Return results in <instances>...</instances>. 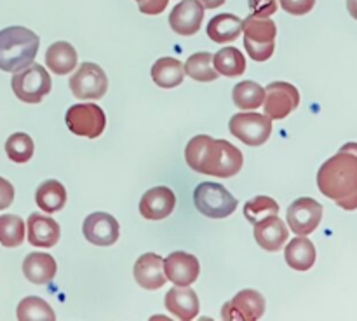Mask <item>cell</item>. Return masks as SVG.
I'll return each mask as SVG.
<instances>
[{"mask_svg": "<svg viewBox=\"0 0 357 321\" xmlns=\"http://www.w3.org/2000/svg\"><path fill=\"white\" fill-rule=\"evenodd\" d=\"M321 194L347 211L357 209V143H345L317 171Z\"/></svg>", "mask_w": 357, "mask_h": 321, "instance_id": "cell-1", "label": "cell"}, {"mask_svg": "<svg viewBox=\"0 0 357 321\" xmlns=\"http://www.w3.org/2000/svg\"><path fill=\"white\" fill-rule=\"evenodd\" d=\"M185 159L190 170L218 178H230L244 164L243 152L227 140H215L208 135H197L187 143Z\"/></svg>", "mask_w": 357, "mask_h": 321, "instance_id": "cell-2", "label": "cell"}, {"mask_svg": "<svg viewBox=\"0 0 357 321\" xmlns=\"http://www.w3.org/2000/svg\"><path fill=\"white\" fill-rule=\"evenodd\" d=\"M40 47L37 33L24 27L0 30V70L16 73L31 65Z\"/></svg>", "mask_w": 357, "mask_h": 321, "instance_id": "cell-3", "label": "cell"}, {"mask_svg": "<svg viewBox=\"0 0 357 321\" xmlns=\"http://www.w3.org/2000/svg\"><path fill=\"white\" fill-rule=\"evenodd\" d=\"M244 31V47L248 54L255 61H267L272 58L275 51V35L278 27L271 17L261 16H248L243 20Z\"/></svg>", "mask_w": 357, "mask_h": 321, "instance_id": "cell-4", "label": "cell"}, {"mask_svg": "<svg viewBox=\"0 0 357 321\" xmlns=\"http://www.w3.org/2000/svg\"><path fill=\"white\" fill-rule=\"evenodd\" d=\"M195 208L209 218H227L237 209V197H234L222 184L204 181L194 191Z\"/></svg>", "mask_w": 357, "mask_h": 321, "instance_id": "cell-5", "label": "cell"}, {"mask_svg": "<svg viewBox=\"0 0 357 321\" xmlns=\"http://www.w3.org/2000/svg\"><path fill=\"white\" fill-rule=\"evenodd\" d=\"M10 86H13L17 100L24 101V103H40L51 93L52 84L47 70L38 63H31L14 73Z\"/></svg>", "mask_w": 357, "mask_h": 321, "instance_id": "cell-6", "label": "cell"}, {"mask_svg": "<svg viewBox=\"0 0 357 321\" xmlns=\"http://www.w3.org/2000/svg\"><path fill=\"white\" fill-rule=\"evenodd\" d=\"M229 131L250 147H260L271 138L272 119L267 114L241 112L229 122Z\"/></svg>", "mask_w": 357, "mask_h": 321, "instance_id": "cell-7", "label": "cell"}, {"mask_svg": "<svg viewBox=\"0 0 357 321\" xmlns=\"http://www.w3.org/2000/svg\"><path fill=\"white\" fill-rule=\"evenodd\" d=\"M66 126L77 136L94 140L101 136L107 128V117L103 108L96 103H79L68 108L65 115Z\"/></svg>", "mask_w": 357, "mask_h": 321, "instance_id": "cell-8", "label": "cell"}, {"mask_svg": "<svg viewBox=\"0 0 357 321\" xmlns=\"http://www.w3.org/2000/svg\"><path fill=\"white\" fill-rule=\"evenodd\" d=\"M70 89L79 100H100L107 94L108 77L96 63H82L70 79Z\"/></svg>", "mask_w": 357, "mask_h": 321, "instance_id": "cell-9", "label": "cell"}, {"mask_svg": "<svg viewBox=\"0 0 357 321\" xmlns=\"http://www.w3.org/2000/svg\"><path fill=\"white\" fill-rule=\"evenodd\" d=\"M300 105V93L289 82H271L265 87L264 108L272 121L286 119Z\"/></svg>", "mask_w": 357, "mask_h": 321, "instance_id": "cell-10", "label": "cell"}, {"mask_svg": "<svg viewBox=\"0 0 357 321\" xmlns=\"http://www.w3.org/2000/svg\"><path fill=\"white\" fill-rule=\"evenodd\" d=\"M286 220L293 232L298 236H309L323 220V204L312 197H298L289 204Z\"/></svg>", "mask_w": 357, "mask_h": 321, "instance_id": "cell-11", "label": "cell"}, {"mask_svg": "<svg viewBox=\"0 0 357 321\" xmlns=\"http://www.w3.org/2000/svg\"><path fill=\"white\" fill-rule=\"evenodd\" d=\"M265 313V299L257 290H241L223 306L222 318L229 321H257Z\"/></svg>", "mask_w": 357, "mask_h": 321, "instance_id": "cell-12", "label": "cell"}, {"mask_svg": "<svg viewBox=\"0 0 357 321\" xmlns=\"http://www.w3.org/2000/svg\"><path fill=\"white\" fill-rule=\"evenodd\" d=\"M82 232L91 244L112 246V244L117 243L121 229H119V222L115 220V216L103 211H96L84 220Z\"/></svg>", "mask_w": 357, "mask_h": 321, "instance_id": "cell-13", "label": "cell"}, {"mask_svg": "<svg viewBox=\"0 0 357 321\" xmlns=\"http://www.w3.org/2000/svg\"><path fill=\"white\" fill-rule=\"evenodd\" d=\"M164 272L167 281L174 283L176 286H190L197 281L201 265L197 257L185 251H173L164 258Z\"/></svg>", "mask_w": 357, "mask_h": 321, "instance_id": "cell-14", "label": "cell"}, {"mask_svg": "<svg viewBox=\"0 0 357 321\" xmlns=\"http://www.w3.org/2000/svg\"><path fill=\"white\" fill-rule=\"evenodd\" d=\"M202 20H204V7L199 0H181L171 10L169 27L178 35L190 37L201 30Z\"/></svg>", "mask_w": 357, "mask_h": 321, "instance_id": "cell-15", "label": "cell"}, {"mask_svg": "<svg viewBox=\"0 0 357 321\" xmlns=\"http://www.w3.org/2000/svg\"><path fill=\"white\" fill-rule=\"evenodd\" d=\"M176 206V195L169 187H153L143 194L139 201V213L146 220H164L174 211Z\"/></svg>", "mask_w": 357, "mask_h": 321, "instance_id": "cell-16", "label": "cell"}, {"mask_svg": "<svg viewBox=\"0 0 357 321\" xmlns=\"http://www.w3.org/2000/svg\"><path fill=\"white\" fill-rule=\"evenodd\" d=\"M136 283L145 290H159L167 283L164 272V258L157 253H143L132 269Z\"/></svg>", "mask_w": 357, "mask_h": 321, "instance_id": "cell-17", "label": "cell"}, {"mask_svg": "<svg viewBox=\"0 0 357 321\" xmlns=\"http://www.w3.org/2000/svg\"><path fill=\"white\" fill-rule=\"evenodd\" d=\"M288 237V225L279 218V215H271L255 223V239L265 251H279Z\"/></svg>", "mask_w": 357, "mask_h": 321, "instance_id": "cell-18", "label": "cell"}, {"mask_svg": "<svg viewBox=\"0 0 357 321\" xmlns=\"http://www.w3.org/2000/svg\"><path fill=\"white\" fill-rule=\"evenodd\" d=\"M28 243L38 248H52L59 241L61 229L54 218L40 213H31L28 216Z\"/></svg>", "mask_w": 357, "mask_h": 321, "instance_id": "cell-19", "label": "cell"}, {"mask_svg": "<svg viewBox=\"0 0 357 321\" xmlns=\"http://www.w3.org/2000/svg\"><path fill=\"white\" fill-rule=\"evenodd\" d=\"M164 304H166V309L171 314H174V316L183 321L194 320L199 314V297L188 286L174 285V288L167 292Z\"/></svg>", "mask_w": 357, "mask_h": 321, "instance_id": "cell-20", "label": "cell"}, {"mask_svg": "<svg viewBox=\"0 0 357 321\" xmlns=\"http://www.w3.org/2000/svg\"><path fill=\"white\" fill-rule=\"evenodd\" d=\"M58 264L49 253H28L23 260V274L33 285H47L54 279Z\"/></svg>", "mask_w": 357, "mask_h": 321, "instance_id": "cell-21", "label": "cell"}, {"mask_svg": "<svg viewBox=\"0 0 357 321\" xmlns=\"http://www.w3.org/2000/svg\"><path fill=\"white\" fill-rule=\"evenodd\" d=\"M77 61H79V56L70 42H54L52 45H49L47 52H45V65L56 75H66V73L73 72Z\"/></svg>", "mask_w": 357, "mask_h": 321, "instance_id": "cell-22", "label": "cell"}, {"mask_svg": "<svg viewBox=\"0 0 357 321\" xmlns=\"http://www.w3.org/2000/svg\"><path fill=\"white\" fill-rule=\"evenodd\" d=\"M243 33V20L236 14L223 13L208 23V37L216 44H229Z\"/></svg>", "mask_w": 357, "mask_h": 321, "instance_id": "cell-23", "label": "cell"}, {"mask_svg": "<svg viewBox=\"0 0 357 321\" xmlns=\"http://www.w3.org/2000/svg\"><path fill=\"white\" fill-rule=\"evenodd\" d=\"M284 258L286 264L295 271H309L316 264V246L305 236H298L284 248Z\"/></svg>", "mask_w": 357, "mask_h": 321, "instance_id": "cell-24", "label": "cell"}, {"mask_svg": "<svg viewBox=\"0 0 357 321\" xmlns=\"http://www.w3.org/2000/svg\"><path fill=\"white\" fill-rule=\"evenodd\" d=\"M152 79L162 89L178 87L185 79V66L176 58H159L152 66Z\"/></svg>", "mask_w": 357, "mask_h": 321, "instance_id": "cell-25", "label": "cell"}, {"mask_svg": "<svg viewBox=\"0 0 357 321\" xmlns=\"http://www.w3.org/2000/svg\"><path fill=\"white\" fill-rule=\"evenodd\" d=\"M66 188L58 180H45L38 185L35 192V202L45 213L61 211L66 204Z\"/></svg>", "mask_w": 357, "mask_h": 321, "instance_id": "cell-26", "label": "cell"}, {"mask_svg": "<svg viewBox=\"0 0 357 321\" xmlns=\"http://www.w3.org/2000/svg\"><path fill=\"white\" fill-rule=\"evenodd\" d=\"M213 65L220 75L239 77L246 72V58L237 47H223L213 54Z\"/></svg>", "mask_w": 357, "mask_h": 321, "instance_id": "cell-27", "label": "cell"}, {"mask_svg": "<svg viewBox=\"0 0 357 321\" xmlns=\"http://www.w3.org/2000/svg\"><path fill=\"white\" fill-rule=\"evenodd\" d=\"M234 105L241 110H255L261 107L265 100V89L255 80H243L232 91Z\"/></svg>", "mask_w": 357, "mask_h": 321, "instance_id": "cell-28", "label": "cell"}, {"mask_svg": "<svg viewBox=\"0 0 357 321\" xmlns=\"http://www.w3.org/2000/svg\"><path fill=\"white\" fill-rule=\"evenodd\" d=\"M185 73L197 82H213L218 79L220 73L213 65L211 52H195L185 63Z\"/></svg>", "mask_w": 357, "mask_h": 321, "instance_id": "cell-29", "label": "cell"}, {"mask_svg": "<svg viewBox=\"0 0 357 321\" xmlns=\"http://www.w3.org/2000/svg\"><path fill=\"white\" fill-rule=\"evenodd\" d=\"M17 320L21 321H52L56 320V314L52 307L38 297H24L17 304Z\"/></svg>", "mask_w": 357, "mask_h": 321, "instance_id": "cell-30", "label": "cell"}, {"mask_svg": "<svg viewBox=\"0 0 357 321\" xmlns=\"http://www.w3.org/2000/svg\"><path fill=\"white\" fill-rule=\"evenodd\" d=\"M24 241V222L17 215L0 216V244L6 248L21 246Z\"/></svg>", "mask_w": 357, "mask_h": 321, "instance_id": "cell-31", "label": "cell"}, {"mask_svg": "<svg viewBox=\"0 0 357 321\" xmlns=\"http://www.w3.org/2000/svg\"><path fill=\"white\" fill-rule=\"evenodd\" d=\"M35 152L33 140L26 133H14L6 142V154L13 163L24 164L31 159Z\"/></svg>", "mask_w": 357, "mask_h": 321, "instance_id": "cell-32", "label": "cell"}, {"mask_svg": "<svg viewBox=\"0 0 357 321\" xmlns=\"http://www.w3.org/2000/svg\"><path fill=\"white\" fill-rule=\"evenodd\" d=\"M271 215H279V204L268 195H257L244 204V216L253 225Z\"/></svg>", "mask_w": 357, "mask_h": 321, "instance_id": "cell-33", "label": "cell"}, {"mask_svg": "<svg viewBox=\"0 0 357 321\" xmlns=\"http://www.w3.org/2000/svg\"><path fill=\"white\" fill-rule=\"evenodd\" d=\"M281 7L291 16H303L309 14L316 6V0H279Z\"/></svg>", "mask_w": 357, "mask_h": 321, "instance_id": "cell-34", "label": "cell"}, {"mask_svg": "<svg viewBox=\"0 0 357 321\" xmlns=\"http://www.w3.org/2000/svg\"><path fill=\"white\" fill-rule=\"evenodd\" d=\"M248 6L253 16L271 17L278 10V0H248Z\"/></svg>", "mask_w": 357, "mask_h": 321, "instance_id": "cell-35", "label": "cell"}, {"mask_svg": "<svg viewBox=\"0 0 357 321\" xmlns=\"http://www.w3.org/2000/svg\"><path fill=\"white\" fill-rule=\"evenodd\" d=\"M138 2L139 13L149 14V16H157V14L164 13L169 0H136Z\"/></svg>", "mask_w": 357, "mask_h": 321, "instance_id": "cell-36", "label": "cell"}, {"mask_svg": "<svg viewBox=\"0 0 357 321\" xmlns=\"http://www.w3.org/2000/svg\"><path fill=\"white\" fill-rule=\"evenodd\" d=\"M14 201V187L9 180L0 177V211L9 208Z\"/></svg>", "mask_w": 357, "mask_h": 321, "instance_id": "cell-37", "label": "cell"}, {"mask_svg": "<svg viewBox=\"0 0 357 321\" xmlns=\"http://www.w3.org/2000/svg\"><path fill=\"white\" fill-rule=\"evenodd\" d=\"M199 2H201V6L204 7V9H216V7L223 6L227 0H199Z\"/></svg>", "mask_w": 357, "mask_h": 321, "instance_id": "cell-38", "label": "cell"}, {"mask_svg": "<svg viewBox=\"0 0 357 321\" xmlns=\"http://www.w3.org/2000/svg\"><path fill=\"white\" fill-rule=\"evenodd\" d=\"M347 10L354 20H357V0H347Z\"/></svg>", "mask_w": 357, "mask_h": 321, "instance_id": "cell-39", "label": "cell"}]
</instances>
